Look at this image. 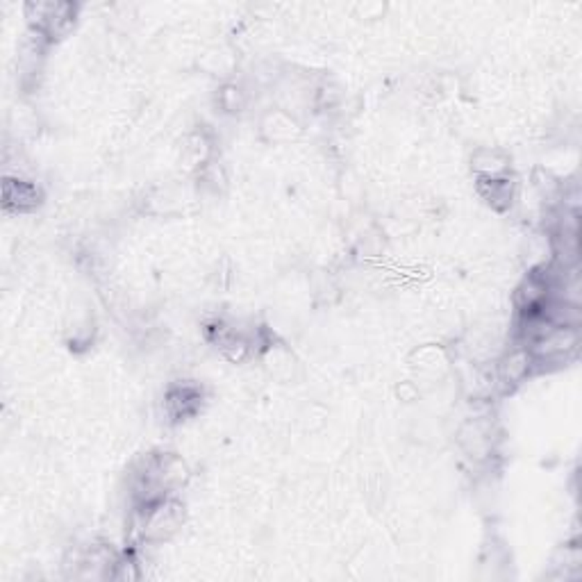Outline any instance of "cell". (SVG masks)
Returning a JSON list of instances; mask_svg holds the SVG:
<instances>
[{"label":"cell","instance_id":"3957f363","mask_svg":"<svg viewBox=\"0 0 582 582\" xmlns=\"http://www.w3.org/2000/svg\"><path fill=\"white\" fill-rule=\"evenodd\" d=\"M5 201L7 203H16L19 207L23 205H32L36 201V191L34 187L26 182H7L5 184Z\"/></svg>","mask_w":582,"mask_h":582},{"label":"cell","instance_id":"6da1fadb","mask_svg":"<svg viewBox=\"0 0 582 582\" xmlns=\"http://www.w3.org/2000/svg\"><path fill=\"white\" fill-rule=\"evenodd\" d=\"M473 169H476L478 173H482L485 178H498L501 173L505 171V159L498 157L496 153L480 151V153L473 157Z\"/></svg>","mask_w":582,"mask_h":582},{"label":"cell","instance_id":"7a4b0ae2","mask_svg":"<svg viewBox=\"0 0 582 582\" xmlns=\"http://www.w3.org/2000/svg\"><path fill=\"white\" fill-rule=\"evenodd\" d=\"M528 368H530V355L523 353V351H516L505 360L503 376L510 382H516V380H521L528 373Z\"/></svg>","mask_w":582,"mask_h":582}]
</instances>
